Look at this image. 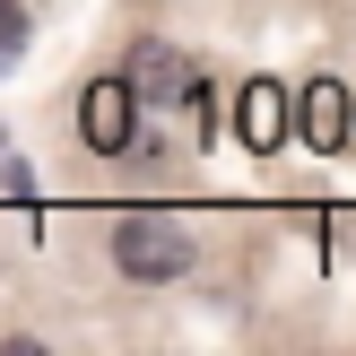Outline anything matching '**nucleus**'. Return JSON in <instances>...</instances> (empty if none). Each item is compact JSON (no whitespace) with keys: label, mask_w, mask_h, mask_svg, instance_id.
<instances>
[{"label":"nucleus","mask_w":356,"mask_h":356,"mask_svg":"<svg viewBox=\"0 0 356 356\" xmlns=\"http://www.w3.org/2000/svg\"><path fill=\"white\" fill-rule=\"evenodd\" d=\"M191 261H200V243H191L174 218H122L113 226V270L139 278V287H165V278L191 270Z\"/></svg>","instance_id":"obj_1"},{"label":"nucleus","mask_w":356,"mask_h":356,"mask_svg":"<svg viewBox=\"0 0 356 356\" xmlns=\"http://www.w3.org/2000/svg\"><path fill=\"white\" fill-rule=\"evenodd\" d=\"M122 79L139 87V104H165V113H191V96H200V70H191L165 35H139L131 61H122Z\"/></svg>","instance_id":"obj_2"},{"label":"nucleus","mask_w":356,"mask_h":356,"mask_svg":"<svg viewBox=\"0 0 356 356\" xmlns=\"http://www.w3.org/2000/svg\"><path fill=\"white\" fill-rule=\"evenodd\" d=\"M131 113H139V87L131 79H96L79 96V139L96 156H122V148H131Z\"/></svg>","instance_id":"obj_3"},{"label":"nucleus","mask_w":356,"mask_h":356,"mask_svg":"<svg viewBox=\"0 0 356 356\" xmlns=\"http://www.w3.org/2000/svg\"><path fill=\"white\" fill-rule=\"evenodd\" d=\"M287 87H270V79H252V87H243V113H235V131H243V148H252V156H270L278 148V139H287Z\"/></svg>","instance_id":"obj_4"},{"label":"nucleus","mask_w":356,"mask_h":356,"mask_svg":"<svg viewBox=\"0 0 356 356\" xmlns=\"http://www.w3.org/2000/svg\"><path fill=\"white\" fill-rule=\"evenodd\" d=\"M348 131H356V104H348V87L339 79H322V87H305V139L313 148H348Z\"/></svg>","instance_id":"obj_5"},{"label":"nucleus","mask_w":356,"mask_h":356,"mask_svg":"<svg viewBox=\"0 0 356 356\" xmlns=\"http://www.w3.org/2000/svg\"><path fill=\"white\" fill-rule=\"evenodd\" d=\"M17 52H26V9H17V0H0V70H9Z\"/></svg>","instance_id":"obj_6"}]
</instances>
